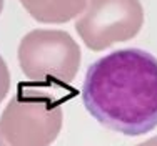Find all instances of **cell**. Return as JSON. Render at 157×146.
Here are the masks:
<instances>
[{
	"mask_svg": "<svg viewBox=\"0 0 157 146\" xmlns=\"http://www.w3.org/2000/svg\"><path fill=\"white\" fill-rule=\"evenodd\" d=\"M82 101L102 126L140 136L157 126V58L140 48H124L89 66Z\"/></svg>",
	"mask_w": 157,
	"mask_h": 146,
	"instance_id": "obj_1",
	"label": "cell"
},
{
	"mask_svg": "<svg viewBox=\"0 0 157 146\" xmlns=\"http://www.w3.org/2000/svg\"><path fill=\"white\" fill-rule=\"evenodd\" d=\"M77 95L70 85L18 83L0 116V133L10 146H50L62 130V105Z\"/></svg>",
	"mask_w": 157,
	"mask_h": 146,
	"instance_id": "obj_2",
	"label": "cell"
},
{
	"mask_svg": "<svg viewBox=\"0 0 157 146\" xmlns=\"http://www.w3.org/2000/svg\"><path fill=\"white\" fill-rule=\"evenodd\" d=\"M24 75L37 83L70 85L80 66V48L62 30H32L18 45Z\"/></svg>",
	"mask_w": 157,
	"mask_h": 146,
	"instance_id": "obj_3",
	"label": "cell"
},
{
	"mask_svg": "<svg viewBox=\"0 0 157 146\" xmlns=\"http://www.w3.org/2000/svg\"><path fill=\"white\" fill-rule=\"evenodd\" d=\"M144 9L139 0H87V10L75 30L87 48L100 52L127 42L140 32Z\"/></svg>",
	"mask_w": 157,
	"mask_h": 146,
	"instance_id": "obj_4",
	"label": "cell"
},
{
	"mask_svg": "<svg viewBox=\"0 0 157 146\" xmlns=\"http://www.w3.org/2000/svg\"><path fill=\"white\" fill-rule=\"evenodd\" d=\"M22 7L42 23H65L84 10L87 0H20Z\"/></svg>",
	"mask_w": 157,
	"mask_h": 146,
	"instance_id": "obj_5",
	"label": "cell"
},
{
	"mask_svg": "<svg viewBox=\"0 0 157 146\" xmlns=\"http://www.w3.org/2000/svg\"><path fill=\"white\" fill-rule=\"evenodd\" d=\"M9 90H10V73H9V68H7V63L0 57V103L7 96Z\"/></svg>",
	"mask_w": 157,
	"mask_h": 146,
	"instance_id": "obj_6",
	"label": "cell"
},
{
	"mask_svg": "<svg viewBox=\"0 0 157 146\" xmlns=\"http://www.w3.org/2000/svg\"><path fill=\"white\" fill-rule=\"evenodd\" d=\"M137 146H157V136L151 138V140L144 141V143H140V144H137Z\"/></svg>",
	"mask_w": 157,
	"mask_h": 146,
	"instance_id": "obj_7",
	"label": "cell"
},
{
	"mask_svg": "<svg viewBox=\"0 0 157 146\" xmlns=\"http://www.w3.org/2000/svg\"><path fill=\"white\" fill-rule=\"evenodd\" d=\"M0 146H10L9 143H7L5 140H3V136H2V133H0Z\"/></svg>",
	"mask_w": 157,
	"mask_h": 146,
	"instance_id": "obj_8",
	"label": "cell"
},
{
	"mask_svg": "<svg viewBox=\"0 0 157 146\" xmlns=\"http://www.w3.org/2000/svg\"><path fill=\"white\" fill-rule=\"evenodd\" d=\"M2 10H3V0H0V13H2Z\"/></svg>",
	"mask_w": 157,
	"mask_h": 146,
	"instance_id": "obj_9",
	"label": "cell"
}]
</instances>
